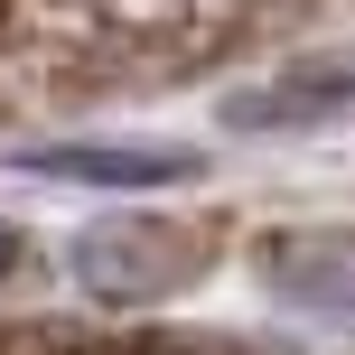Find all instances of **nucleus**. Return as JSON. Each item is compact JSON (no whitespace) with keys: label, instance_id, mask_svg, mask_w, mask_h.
Listing matches in <instances>:
<instances>
[{"label":"nucleus","instance_id":"f257e3e1","mask_svg":"<svg viewBox=\"0 0 355 355\" xmlns=\"http://www.w3.org/2000/svg\"><path fill=\"white\" fill-rule=\"evenodd\" d=\"M187 234L159 225V215H103V225L75 234V281L94 290V300H168L178 281H187Z\"/></svg>","mask_w":355,"mask_h":355},{"label":"nucleus","instance_id":"f03ea898","mask_svg":"<svg viewBox=\"0 0 355 355\" xmlns=\"http://www.w3.org/2000/svg\"><path fill=\"white\" fill-rule=\"evenodd\" d=\"M28 178H66V187H103V196H150V187H196L206 159L168 141H47V150H19Z\"/></svg>","mask_w":355,"mask_h":355},{"label":"nucleus","instance_id":"7ed1b4c3","mask_svg":"<svg viewBox=\"0 0 355 355\" xmlns=\"http://www.w3.org/2000/svg\"><path fill=\"white\" fill-rule=\"evenodd\" d=\"M337 112H355V56L290 66V75H271V85L234 94L225 122H234V131H309V122H337Z\"/></svg>","mask_w":355,"mask_h":355},{"label":"nucleus","instance_id":"20e7f679","mask_svg":"<svg viewBox=\"0 0 355 355\" xmlns=\"http://www.w3.org/2000/svg\"><path fill=\"white\" fill-rule=\"evenodd\" d=\"M271 290L300 309H318V318H355V234H271Z\"/></svg>","mask_w":355,"mask_h":355},{"label":"nucleus","instance_id":"39448f33","mask_svg":"<svg viewBox=\"0 0 355 355\" xmlns=\"http://www.w3.org/2000/svg\"><path fill=\"white\" fill-rule=\"evenodd\" d=\"M19 262H28V234H19V225H10V215H0V281H10V271H19Z\"/></svg>","mask_w":355,"mask_h":355}]
</instances>
